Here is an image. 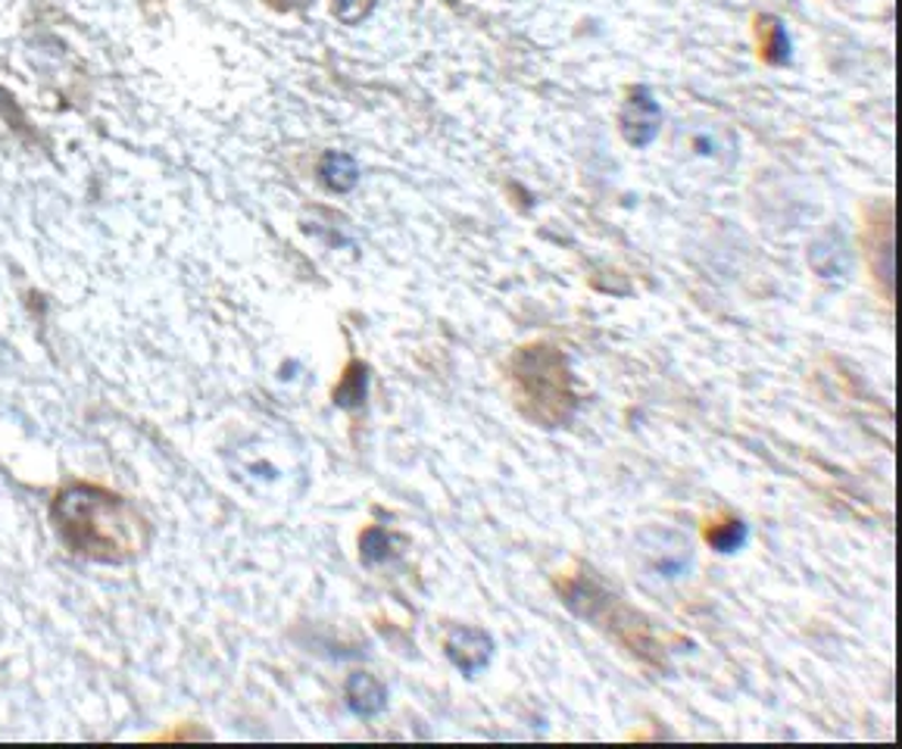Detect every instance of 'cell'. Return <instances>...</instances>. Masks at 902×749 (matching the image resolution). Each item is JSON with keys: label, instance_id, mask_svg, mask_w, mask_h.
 Listing matches in <instances>:
<instances>
[{"label": "cell", "instance_id": "1", "mask_svg": "<svg viewBox=\"0 0 902 749\" xmlns=\"http://www.w3.org/2000/svg\"><path fill=\"white\" fill-rule=\"evenodd\" d=\"M54 519L63 540L91 559L122 562L132 559L144 547V525L135 513L113 494L97 487H73L57 499Z\"/></svg>", "mask_w": 902, "mask_h": 749}, {"label": "cell", "instance_id": "2", "mask_svg": "<svg viewBox=\"0 0 902 749\" xmlns=\"http://www.w3.org/2000/svg\"><path fill=\"white\" fill-rule=\"evenodd\" d=\"M447 659H450L465 678H475V674H481L491 665V659H494V640H491L487 631H481V628L460 625V628H453L450 637H447Z\"/></svg>", "mask_w": 902, "mask_h": 749}, {"label": "cell", "instance_id": "3", "mask_svg": "<svg viewBox=\"0 0 902 749\" xmlns=\"http://www.w3.org/2000/svg\"><path fill=\"white\" fill-rule=\"evenodd\" d=\"M644 540H650V547L640 543V553L647 557V565L656 575L662 577H681L691 569V543L672 535V531H644Z\"/></svg>", "mask_w": 902, "mask_h": 749}, {"label": "cell", "instance_id": "4", "mask_svg": "<svg viewBox=\"0 0 902 749\" xmlns=\"http://www.w3.org/2000/svg\"><path fill=\"white\" fill-rule=\"evenodd\" d=\"M659 122H662V110L656 103V97L647 88H637L628 103H625V113H622V135L634 147H647L659 132Z\"/></svg>", "mask_w": 902, "mask_h": 749}, {"label": "cell", "instance_id": "5", "mask_svg": "<svg viewBox=\"0 0 902 749\" xmlns=\"http://www.w3.org/2000/svg\"><path fill=\"white\" fill-rule=\"evenodd\" d=\"M346 706L356 712L360 718H372V715H378L387 706V687H384L375 674H350V681H346Z\"/></svg>", "mask_w": 902, "mask_h": 749}, {"label": "cell", "instance_id": "6", "mask_svg": "<svg viewBox=\"0 0 902 749\" xmlns=\"http://www.w3.org/2000/svg\"><path fill=\"white\" fill-rule=\"evenodd\" d=\"M356 178H360V166H356V159L350 154L334 151V154H328L322 159V181H326L331 191H350L356 185Z\"/></svg>", "mask_w": 902, "mask_h": 749}, {"label": "cell", "instance_id": "7", "mask_svg": "<svg viewBox=\"0 0 902 749\" xmlns=\"http://www.w3.org/2000/svg\"><path fill=\"white\" fill-rule=\"evenodd\" d=\"M749 538L747 521H725L718 525L715 531L710 535V543L715 553H737Z\"/></svg>", "mask_w": 902, "mask_h": 749}, {"label": "cell", "instance_id": "8", "mask_svg": "<svg viewBox=\"0 0 902 749\" xmlns=\"http://www.w3.org/2000/svg\"><path fill=\"white\" fill-rule=\"evenodd\" d=\"M365 390H369V375H365L363 365L350 368L344 378V385L338 387V404L341 406H360L365 400Z\"/></svg>", "mask_w": 902, "mask_h": 749}, {"label": "cell", "instance_id": "9", "mask_svg": "<svg viewBox=\"0 0 902 749\" xmlns=\"http://www.w3.org/2000/svg\"><path fill=\"white\" fill-rule=\"evenodd\" d=\"M0 115L3 119H10L13 125H22V113L16 110V103H13V97L7 95L3 88H0Z\"/></svg>", "mask_w": 902, "mask_h": 749}, {"label": "cell", "instance_id": "10", "mask_svg": "<svg viewBox=\"0 0 902 749\" xmlns=\"http://www.w3.org/2000/svg\"><path fill=\"white\" fill-rule=\"evenodd\" d=\"M288 7H300V3H309V0H285Z\"/></svg>", "mask_w": 902, "mask_h": 749}]
</instances>
